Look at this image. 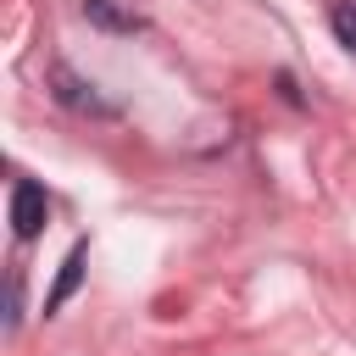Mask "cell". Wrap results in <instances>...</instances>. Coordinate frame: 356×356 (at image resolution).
<instances>
[{
	"mask_svg": "<svg viewBox=\"0 0 356 356\" xmlns=\"http://www.w3.org/2000/svg\"><path fill=\"white\" fill-rule=\"evenodd\" d=\"M44 217H50V200H44V189L22 178V184L11 189V228H17V239H33V234L44 228Z\"/></svg>",
	"mask_w": 356,
	"mask_h": 356,
	"instance_id": "6da1fadb",
	"label": "cell"
},
{
	"mask_svg": "<svg viewBox=\"0 0 356 356\" xmlns=\"http://www.w3.org/2000/svg\"><path fill=\"white\" fill-rule=\"evenodd\" d=\"M50 83H56V100H61V106H72V111H100V117L111 111V106L95 95V83H83L67 61H56V67H50Z\"/></svg>",
	"mask_w": 356,
	"mask_h": 356,
	"instance_id": "7a4b0ae2",
	"label": "cell"
},
{
	"mask_svg": "<svg viewBox=\"0 0 356 356\" xmlns=\"http://www.w3.org/2000/svg\"><path fill=\"white\" fill-rule=\"evenodd\" d=\"M83 261H89V245L78 239V245L67 250V261H61V273H56L50 295H44V312H61V306L72 300V289H78V278H83Z\"/></svg>",
	"mask_w": 356,
	"mask_h": 356,
	"instance_id": "3957f363",
	"label": "cell"
},
{
	"mask_svg": "<svg viewBox=\"0 0 356 356\" xmlns=\"http://www.w3.org/2000/svg\"><path fill=\"white\" fill-rule=\"evenodd\" d=\"M83 17L95 28H106V33H139L145 28V17L139 11H122L117 0H83Z\"/></svg>",
	"mask_w": 356,
	"mask_h": 356,
	"instance_id": "277c9868",
	"label": "cell"
},
{
	"mask_svg": "<svg viewBox=\"0 0 356 356\" xmlns=\"http://www.w3.org/2000/svg\"><path fill=\"white\" fill-rule=\"evenodd\" d=\"M328 22H334V39H339L345 50H356V0H334Z\"/></svg>",
	"mask_w": 356,
	"mask_h": 356,
	"instance_id": "5b68a950",
	"label": "cell"
}]
</instances>
